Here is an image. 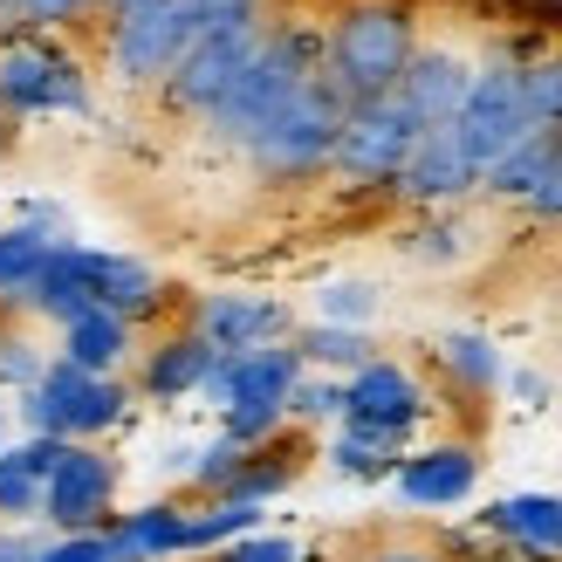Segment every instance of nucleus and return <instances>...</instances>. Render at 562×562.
I'll return each instance as SVG.
<instances>
[{"label": "nucleus", "instance_id": "f257e3e1", "mask_svg": "<svg viewBox=\"0 0 562 562\" xmlns=\"http://www.w3.org/2000/svg\"><path fill=\"white\" fill-rule=\"evenodd\" d=\"M316 69H323V21H302V14L268 21V27H261V48L247 55V69L234 76V90L200 117V131L213 137V145H227V151H247V145H255V131H261Z\"/></svg>", "mask_w": 562, "mask_h": 562}, {"label": "nucleus", "instance_id": "f03ea898", "mask_svg": "<svg viewBox=\"0 0 562 562\" xmlns=\"http://www.w3.org/2000/svg\"><path fill=\"white\" fill-rule=\"evenodd\" d=\"M418 0H344L323 21V76L344 90L350 103L391 97L398 76L418 48Z\"/></svg>", "mask_w": 562, "mask_h": 562}, {"label": "nucleus", "instance_id": "7ed1b4c3", "mask_svg": "<svg viewBox=\"0 0 562 562\" xmlns=\"http://www.w3.org/2000/svg\"><path fill=\"white\" fill-rule=\"evenodd\" d=\"M344 117H350V97L316 69V76H308L302 90L255 131V145L240 151L247 172H255L261 186H308V179H323Z\"/></svg>", "mask_w": 562, "mask_h": 562}, {"label": "nucleus", "instance_id": "20e7f679", "mask_svg": "<svg viewBox=\"0 0 562 562\" xmlns=\"http://www.w3.org/2000/svg\"><path fill=\"white\" fill-rule=\"evenodd\" d=\"M97 82L82 69V55L63 48L55 35H8L0 42V117L35 124V117H90Z\"/></svg>", "mask_w": 562, "mask_h": 562}, {"label": "nucleus", "instance_id": "39448f33", "mask_svg": "<svg viewBox=\"0 0 562 562\" xmlns=\"http://www.w3.org/2000/svg\"><path fill=\"white\" fill-rule=\"evenodd\" d=\"M137 391L124 378H97V371H76V363L48 357V371L35 391L14 398V426L21 432H55V439H76V446H97L103 432H117L131 418Z\"/></svg>", "mask_w": 562, "mask_h": 562}, {"label": "nucleus", "instance_id": "423d86ee", "mask_svg": "<svg viewBox=\"0 0 562 562\" xmlns=\"http://www.w3.org/2000/svg\"><path fill=\"white\" fill-rule=\"evenodd\" d=\"M418 137H426V124L398 97L350 103L344 131H336V151H329V179L357 186V192H391V179H398V165L412 158Z\"/></svg>", "mask_w": 562, "mask_h": 562}, {"label": "nucleus", "instance_id": "0eeeda50", "mask_svg": "<svg viewBox=\"0 0 562 562\" xmlns=\"http://www.w3.org/2000/svg\"><path fill=\"white\" fill-rule=\"evenodd\" d=\"M426 418H432V391L418 384V371L398 357H371L363 371L344 378V418H336V426L357 432V439H378L391 453H405Z\"/></svg>", "mask_w": 562, "mask_h": 562}, {"label": "nucleus", "instance_id": "6e6552de", "mask_svg": "<svg viewBox=\"0 0 562 562\" xmlns=\"http://www.w3.org/2000/svg\"><path fill=\"white\" fill-rule=\"evenodd\" d=\"M186 42H192L186 0H137V8L103 21V69L117 90H158L165 69L186 55Z\"/></svg>", "mask_w": 562, "mask_h": 562}, {"label": "nucleus", "instance_id": "1a4fd4ad", "mask_svg": "<svg viewBox=\"0 0 562 562\" xmlns=\"http://www.w3.org/2000/svg\"><path fill=\"white\" fill-rule=\"evenodd\" d=\"M453 137H460V151L481 165V172L515 145V137H528L521 63H508V55H481V69H473V82H467V103L453 117Z\"/></svg>", "mask_w": 562, "mask_h": 562}, {"label": "nucleus", "instance_id": "9d476101", "mask_svg": "<svg viewBox=\"0 0 562 562\" xmlns=\"http://www.w3.org/2000/svg\"><path fill=\"white\" fill-rule=\"evenodd\" d=\"M117 487H124V467H117V453H103V439L69 446V460L42 487V528L48 536H90V528L117 515Z\"/></svg>", "mask_w": 562, "mask_h": 562}, {"label": "nucleus", "instance_id": "9b49d317", "mask_svg": "<svg viewBox=\"0 0 562 562\" xmlns=\"http://www.w3.org/2000/svg\"><path fill=\"white\" fill-rule=\"evenodd\" d=\"M255 48H261V27L186 42V55H179V63L165 69V82H158V103L172 110V117H192V124H200L206 110L234 90V76L247 69V55H255Z\"/></svg>", "mask_w": 562, "mask_h": 562}, {"label": "nucleus", "instance_id": "f8f14e48", "mask_svg": "<svg viewBox=\"0 0 562 562\" xmlns=\"http://www.w3.org/2000/svg\"><path fill=\"white\" fill-rule=\"evenodd\" d=\"M186 323L206 336L220 357H240V350H261V344H289L295 316L281 295L261 289H213V295H192L186 302Z\"/></svg>", "mask_w": 562, "mask_h": 562}, {"label": "nucleus", "instance_id": "ddd939ff", "mask_svg": "<svg viewBox=\"0 0 562 562\" xmlns=\"http://www.w3.org/2000/svg\"><path fill=\"white\" fill-rule=\"evenodd\" d=\"M481 487V453L467 439H432V446H412V453L391 467V494L398 508L412 515H453L473 501Z\"/></svg>", "mask_w": 562, "mask_h": 562}, {"label": "nucleus", "instance_id": "4468645a", "mask_svg": "<svg viewBox=\"0 0 562 562\" xmlns=\"http://www.w3.org/2000/svg\"><path fill=\"white\" fill-rule=\"evenodd\" d=\"M473 69H481V55H473V48H460V42H426V35H418V48H412V63H405V76H398V90H391V97H398L426 131H439V124L460 117Z\"/></svg>", "mask_w": 562, "mask_h": 562}, {"label": "nucleus", "instance_id": "2eb2a0df", "mask_svg": "<svg viewBox=\"0 0 562 562\" xmlns=\"http://www.w3.org/2000/svg\"><path fill=\"white\" fill-rule=\"evenodd\" d=\"M473 192H481V165L460 151L453 124H439V131L418 137L412 158L398 165V179H391V200H405V206H418V213L460 206V200H473Z\"/></svg>", "mask_w": 562, "mask_h": 562}, {"label": "nucleus", "instance_id": "dca6fc26", "mask_svg": "<svg viewBox=\"0 0 562 562\" xmlns=\"http://www.w3.org/2000/svg\"><path fill=\"white\" fill-rule=\"evenodd\" d=\"M76 268H82V289H90L97 308H117L131 316L137 329L158 323L165 308H172V289H165V274L137 255H110V247H82L76 240Z\"/></svg>", "mask_w": 562, "mask_h": 562}, {"label": "nucleus", "instance_id": "f3484780", "mask_svg": "<svg viewBox=\"0 0 562 562\" xmlns=\"http://www.w3.org/2000/svg\"><path fill=\"white\" fill-rule=\"evenodd\" d=\"M473 528L515 562H562V494H501L473 515Z\"/></svg>", "mask_w": 562, "mask_h": 562}, {"label": "nucleus", "instance_id": "a211bd4d", "mask_svg": "<svg viewBox=\"0 0 562 562\" xmlns=\"http://www.w3.org/2000/svg\"><path fill=\"white\" fill-rule=\"evenodd\" d=\"M213 344L192 323H172L165 336H151L145 357H137V398H151V405H186V398H200V384L213 371Z\"/></svg>", "mask_w": 562, "mask_h": 562}, {"label": "nucleus", "instance_id": "6ab92c4d", "mask_svg": "<svg viewBox=\"0 0 562 562\" xmlns=\"http://www.w3.org/2000/svg\"><path fill=\"white\" fill-rule=\"evenodd\" d=\"M186 515H192L186 494H151L137 508L110 515L103 536L117 549V562H186Z\"/></svg>", "mask_w": 562, "mask_h": 562}, {"label": "nucleus", "instance_id": "aec40b11", "mask_svg": "<svg viewBox=\"0 0 562 562\" xmlns=\"http://www.w3.org/2000/svg\"><path fill=\"white\" fill-rule=\"evenodd\" d=\"M131 350H137V323L117 316V308H97V302L55 329V357L76 363V371H97V378H117Z\"/></svg>", "mask_w": 562, "mask_h": 562}, {"label": "nucleus", "instance_id": "412c9836", "mask_svg": "<svg viewBox=\"0 0 562 562\" xmlns=\"http://www.w3.org/2000/svg\"><path fill=\"white\" fill-rule=\"evenodd\" d=\"M555 158H562V131H528V137H515V145L481 172V192H487L494 206H521L528 186H536Z\"/></svg>", "mask_w": 562, "mask_h": 562}, {"label": "nucleus", "instance_id": "4be33fe9", "mask_svg": "<svg viewBox=\"0 0 562 562\" xmlns=\"http://www.w3.org/2000/svg\"><path fill=\"white\" fill-rule=\"evenodd\" d=\"M289 344L302 357V371H329V378H350V371H363V363L378 357V336L350 329V323H302Z\"/></svg>", "mask_w": 562, "mask_h": 562}, {"label": "nucleus", "instance_id": "5701e85b", "mask_svg": "<svg viewBox=\"0 0 562 562\" xmlns=\"http://www.w3.org/2000/svg\"><path fill=\"white\" fill-rule=\"evenodd\" d=\"M439 363H446V378H453L467 398H487V391H501V378H508L494 336H481V329H446L439 336Z\"/></svg>", "mask_w": 562, "mask_h": 562}, {"label": "nucleus", "instance_id": "b1692460", "mask_svg": "<svg viewBox=\"0 0 562 562\" xmlns=\"http://www.w3.org/2000/svg\"><path fill=\"white\" fill-rule=\"evenodd\" d=\"M255 528H268V508H247V501H192V515H186V555H213V549H227L240 536H255Z\"/></svg>", "mask_w": 562, "mask_h": 562}, {"label": "nucleus", "instance_id": "393cba45", "mask_svg": "<svg viewBox=\"0 0 562 562\" xmlns=\"http://www.w3.org/2000/svg\"><path fill=\"white\" fill-rule=\"evenodd\" d=\"M48 247H55V234H42V227H21V220L0 227V316H14V302L27 295V281L42 274Z\"/></svg>", "mask_w": 562, "mask_h": 562}, {"label": "nucleus", "instance_id": "a878e982", "mask_svg": "<svg viewBox=\"0 0 562 562\" xmlns=\"http://www.w3.org/2000/svg\"><path fill=\"white\" fill-rule=\"evenodd\" d=\"M48 357H55V350L35 336V323L0 316V391H8V398H21V391H35V384H42Z\"/></svg>", "mask_w": 562, "mask_h": 562}, {"label": "nucleus", "instance_id": "bb28decb", "mask_svg": "<svg viewBox=\"0 0 562 562\" xmlns=\"http://www.w3.org/2000/svg\"><path fill=\"white\" fill-rule=\"evenodd\" d=\"M521 110H528V131H562V48L555 42L536 63H521Z\"/></svg>", "mask_w": 562, "mask_h": 562}, {"label": "nucleus", "instance_id": "cd10ccee", "mask_svg": "<svg viewBox=\"0 0 562 562\" xmlns=\"http://www.w3.org/2000/svg\"><path fill=\"white\" fill-rule=\"evenodd\" d=\"M398 460H405V453H391V446H378V439H357V432H344V426H336V439L323 446V467L344 473V481H357V487L391 481V467H398Z\"/></svg>", "mask_w": 562, "mask_h": 562}, {"label": "nucleus", "instance_id": "c85d7f7f", "mask_svg": "<svg viewBox=\"0 0 562 562\" xmlns=\"http://www.w3.org/2000/svg\"><path fill=\"white\" fill-rule=\"evenodd\" d=\"M384 308V289L363 274H344V281H323L316 289V323H350V329H371Z\"/></svg>", "mask_w": 562, "mask_h": 562}, {"label": "nucleus", "instance_id": "c756f323", "mask_svg": "<svg viewBox=\"0 0 562 562\" xmlns=\"http://www.w3.org/2000/svg\"><path fill=\"white\" fill-rule=\"evenodd\" d=\"M240 460H247V446H234L227 432L200 439V446H192V460H186V494H192V501H213V494L240 473Z\"/></svg>", "mask_w": 562, "mask_h": 562}, {"label": "nucleus", "instance_id": "7c9ffc66", "mask_svg": "<svg viewBox=\"0 0 562 562\" xmlns=\"http://www.w3.org/2000/svg\"><path fill=\"white\" fill-rule=\"evenodd\" d=\"M344 418V378H329V371H302L295 391H289V426H336Z\"/></svg>", "mask_w": 562, "mask_h": 562}, {"label": "nucleus", "instance_id": "2f4dec72", "mask_svg": "<svg viewBox=\"0 0 562 562\" xmlns=\"http://www.w3.org/2000/svg\"><path fill=\"white\" fill-rule=\"evenodd\" d=\"M0 528H42V481L0 446Z\"/></svg>", "mask_w": 562, "mask_h": 562}, {"label": "nucleus", "instance_id": "473e14b6", "mask_svg": "<svg viewBox=\"0 0 562 562\" xmlns=\"http://www.w3.org/2000/svg\"><path fill=\"white\" fill-rule=\"evenodd\" d=\"M192 42L200 35H240V27H268V0H186Z\"/></svg>", "mask_w": 562, "mask_h": 562}, {"label": "nucleus", "instance_id": "72a5a7b5", "mask_svg": "<svg viewBox=\"0 0 562 562\" xmlns=\"http://www.w3.org/2000/svg\"><path fill=\"white\" fill-rule=\"evenodd\" d=\"M213 432H227L234 446L255 453V446H274L281 432H289V412H281V405H220V426Z\"/></svg>", "mask_w": 562, "mask_h": 562}, {"label": "nucleus", "instance_id": "f704fd0d", "mask_svg": "<svg viewBox=\"0 0 562 562\" xmlns=\"http://www.w3.org/2000/svg\"><path fill=\"white\" fill-rule=\"evenodd\" d=\"M398 247H405L412 261H432V268H439V261H460V247H467V240H460V227H453V220H446V206H439V213L418 220V227H412Z\"/></svg>", "mask_w": 562, "mask_h": 562}, {"label": "nucleus", "instance_id": "c9c22d12", "mask_svg": "<svg viewBox=\"0 0 562 562\" xmlns=\"http://www.w3.org/2000/svg\"><path fill=\"white\" fill-rule=\"evenodd\" d=\"M14 21L27 35H63L76 21H97V0H14Z\"/></svg>", "mask_w": 562, "mask_h": 562}, {"label": "nucleus", "instance_id": "e433bc0d", "mask_svg": "<svg viewBox=\"0 0 562 562\" xmlns=\"http://www.w3.org/2000/svg\"><path fill=\"white\" fill-rule=\"evenodd\" d=\"M213 562H308V549L295 536H281V528H255V536L213 549Z\"/></svg>", "mask_w": 562, "mask_h": 562}, {"label": "nucleus", "instance_id": "4c0bfd02", "mask_svg": "<svg viewBox=\"0 0 562 562\" xmlns=\"http://www.w3.org/2000/svg\"><path fill=\"white\" fill-rule=\"evenodd\" d=\"M35 562H117V549H110L103 528H90V536H42Z\"/></svg>", "mask_w": 562, "mask_h": 562}, {"label": "nucleus", "instance_id": "58836bf2", "mask_svg": "<svg viewBox=\"0 0 562 562\" xmlns=\"http://www.w3.org/2000/svg\"><path fill=\"white\" fill-rule=\"evenodd\" d=\"M521 213H528V220H542V227H562V158L549 165V172H542L536 186H528Z\"/></svg>", "mask_w": 562, "mask_h": 562}, {"label": "nucleus", "instance_id": "ea45409f", "mask_svg": "<svg viewBox=\"0 0 562 562\" xmlns=\"http://www.w3.org/2000/svg\"><path fill=\"white\" fill-rule=\"evenodd\" d=\"M363 562H453V555H446L439 542H378Z\"/></svg>", "mask_w": 562, "mask_h": 562}, {"label": "nucleus", "instance_id": "a19ab883", "mask_svg": "<svg viewBox=\"0 0 562 562\" xmlns=\"http://www.w3.org/2000/svg\"><path fill=\"white\" fill-rule=\"evenodd\" d=\"M501 384H508L521 405H549V378H536V371H515V378H501Z\"/></svg>", "mask_w": 562, "mask_h": 562}, {"label": "nucleus", "instance_id": "79ce46f5", "mask_svg": "<svg viewBox=\"0 0 562 562\" xmlns=\"http://www.w3.org/2000/svg\"><path fill=\"white\" fill-rule=\"evenodd\" d=\"M14 131H21V124H8V117H0V158L14 151Z\"/></svg>", "mask_w": 562, "mask_h": 562}, {"label": "nucleus", "instance_id": "37998d69", "mask_svg": "<svg viewBox=\"0 0 562 562\" xmlns=\"http://www.w3.org/2000/svg\"><path fill=\"white\" fill-rule=\"evenodd\" d=\"M124 8H137V0H103V14H97V21H110V14H124Z\"/></svg>", "mask_w": 562, "mask_h": 562}, {"label": "nucleus", "instance_id": "c03bdc74", "mask_svg": "<svg viewBox=\"0 0 562 562\" xmlns=\"http://www.w3.org/2000/svg\"><path fill=\"white\" fill-rule=\"evenodd\" d=\"M0 446H8V412H0Z\"/></svg>", "mask_w": 562, "mask_h": 562}, {"label": "nucleus", "instance_id": "a18cd8bd", "mask_svg": "<svg viewBox=\"0 0 562 562\" xmlns=\"http://www.w3.org/2000/svg\"><path fill=\"white\" fill-rule=\"evenodd\" d=\"M487 562H515V555H487Z\"/></svg>", "mask_w": 562, "mask_h": 562}, {"label": "nucleus", "instance_id": "49530a36", "mask_svg": "<svg viewBox=\"0 0 562 562\" xmlns=\"http://www.w3.org/2000/svg\"><path fill=\"white\" fill-rule=\"evenodd\" d=\"M97 14H103V0H97Z\"/></svg>", "mask_w": 562, "mask_h": 562}]
</instances>
